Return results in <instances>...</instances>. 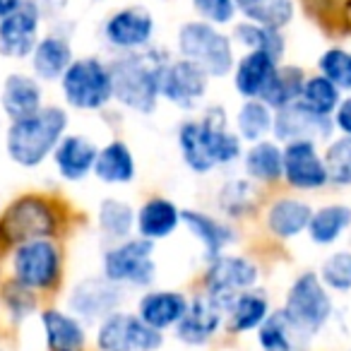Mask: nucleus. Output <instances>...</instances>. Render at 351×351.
<instances>
[{
  "label": "nucleus",
  "mask_w": 351,
  "mask_h": 351,
  "mask_svg": "<svg viewBox=\"0 0 351 351\" xmlns=\"http://www.w3.org/2000/svg\"><path fill=\"white\" fill-rule=\"evenodd\" d=\"M178 149L186 166L195 173H210L217 166H231L243 156V145L229 128L221 106L205 108L200 121H186L178 128Z\"/></svg>",
  "instance_id": "obj_1"
},
{
  "label": "nucleus",
  "mask_w": 351,
  "mask_h": 351,
  "mask_svg": "<svg viewBox=\"0 0 351 351\" xmlns=\"http://www.w3.org/2000/svg\"><path fill=\"white\" fill-rule=\"evenodd\" d=\"M169 53L159 49H142L123 53L108 63L113 99L135 113H152L159 104V84Z\"/></svg>",
  "instance_id": "obj_2"
},
{
  "label": "nucleus",
  "mask_w": 351,
  "mask_h": 351,
  "mask_svg": "<svg viewBox=\"0 0 351 351\" xmlns=\"http://www.w3.org/2000/svg\"><path fill=\"white\" fill-rule=\"evenodd\" d=\"M70 116L63 106H41L36 113L10 121L5 130V152L20 169H39L51 154L60 137L68 132Z\"/></svg>",
  "instance_id": "obj_3"
},
{
  "label": "nucleus",
  "mask_w": 351,
  "mask_h": 351,
  "mask_svg": "<svg viewBox=\"0 0 351 351\" xmlns=\"http://www.w3.org/2000/svg\"><path fill=\"white\" fill-rule=\"evenodd\" d=\"M60 226L56 202L39 193H25L0 212V255L32 239H53Z\"/></svg>",
  "instance_id": "obj_4"
},
{
  "label": "nucleus",
  "mask_w": 351,
  "mask_h": 351,
  "mask_svg": "<svg viewBox=\"0 0 351 351\" xmlns=\"http://www.w3.org/2000/svg\"><path fill=\"white\" fill-rule=\"evenodd\" d=\"M5 258L10 279L34 293L53 291L63 279V250L56 239H32L17 243L8 250Z\"/></svg>",
  "instance_id": "obj_5"
},
{
  "label": "nucleus",
  "mask_w": 351,
  "mask_h": 351,
  "mask_svg": "<svg viewBox=\"0 0 351 351\" xmlns=\"http://www.w3.org/2000/svg\"><path fill=\"white\" fill-rule=\"evenodd\" d=\"M176 46L181 58L200 65L210 77H226L234 70V41L205 20H193L178 29Z\"/></svg>",
  "instance_id": "obj_6"
},
{
  "label": "nucleus",
  "mask_w": 351,
  "mask_h": 351,
  "mask_svg": "<svg viewBox=\"0 0 351 351\" xmlns=\"http://www.w3.org/2000/svg\"><path fill=\"white\" fill-rule=\"evenodd\" d=\"M58 82L65 104L75 111H101L113 99L111 70L94 56L75 58Z\"/></svg>",
  "instance_id": "obj_7"
},
{
  "label": "nucleus",
  "mask_w": 351,
  "mask_h": 351,
  "mask_svg": "<svg viewBox=\"0 0 351 351\" xmlns=\"http://www.w3.org/2000/svg\"><path fill=\"white\" fill-rule=\"evenodd\" d=\"M282 311L308 339V337H315L330 322L335 306H332L330 289L322 284V279L315 272H303L289 287Z\"/></svg>",
  "instance_id": "obj_8"
},
{
  "label": "nucleus",
  "mask_w": 351,
  "mask_h": 351,
  "mask_svg": "<svg viewBox=\"0 0 351 351\" xmlns=\"http://www.w3.org/2000/svg\"><path fill=\"white\" fill-rule=\"evenodd\" d=\"M104 277L118 287H152L156 279L154 241L123 239L116 241L101 258Z\"/></svg>",
  "instance_id": "obj_9"
},
{
  "label": "nucleus",
  "mask_w": 351,
  "mask_h": 351,
  "mask_svg": "<svg viewBox=\"0 0 351 351\" xmlns=\"http://www.w3.org/2000/svg\"><path fill=\"white\" fill-rule=\"evenodd\" d=\"M97 346L99 351H156L164 346V335L142 322L137 313L116 311L99 320Z\"/></svg>",
  "instance_id": "obj_10"
},
{
  "label": "nucleus",
  "mask_w": 351,
  "mask_h": 351,
  "mask_svg": "<svg viewBox=\"0 0 351 351\" xmlns=\"http://www.w3.org/2000/svg\"><path fill=\"white\" fill-rule=\"evenodd\" d=\"M210 269H207V296L215 298L221 308H229V303L239 296L241 291H248L258 284L260 272L258 265L253 260L243 258V255H217L210 260Z\"/></svg>",
  "instance_id": "obj_11"
},
{
  "label": "nucleus",
  "mask_w": 351,
  "mask_h": 351,
  "mask_svg": "<svg viewBox=\"0 0 351 351\" xmlns=\"http://www.w3.org/2000/svg\"><path fill=\"white\" fill-rule=\"evenodd\" d=\"M207 89H210V75L200 65L193 63V60L178 58L169 60V65L164 68L159 97L166 99L169 104H173L176 108L193 111V108L200 106Z\"/></svg>",
  "instance_id": "obj_12"
},
{
  "label": "nucleus",
  "mask_w": 351,
  "mask_h": 351,
  "mask_svg": "<svg viewBox=\"0 0 351 351\" xmlns=\"http://www.w3.org/2000/svg\"><path fill=\"white\" fill-rule=\"evenodd\" d=\"M123 303V287L113 284L111 279L101 277H84L70 289L68 293V311L77 315L80 320L99 322L106 315L118 311Z\"/></svg>",
  "instance_id": "obj_13"
},
{
  "label": "nucleus",
  "mask_w": 351,
  "mask_h": 351,
  "mask_svg": "<svg viewBox=\"0 0 351 351\" xmlns=\"http://www.w3.org/2000/svg\"><path fill=\"white\" fill-rule=\"evenodd\" d=\"M282 176L296 191H320L330 183L325 161L311 140H291L282 149Z\"/></svg>",
  "instance_id": "obj_14"
},
{
  "label": "nucleus",
  "mask_w": 351,
  "mask_h": 351,
  "mask_svg": "<svg viewBox=\"0 0 351 351\" xmlns=\"http://www.w3.org/2000/svg\"><path fill=\"white\" fill-rule=\"evenodd\" d=\"M154 36V17L147 8L130 5L116 10L104 25V39L111 49L121 53H132L142 51L152 44Z\"/></svg>",
  "instance_id": "obj_15"
},
{
  "label": "nucleus",
  "mask_w": 351,
  "mask_h": 351,
  "mask_svg": "<svg viewBox=\"0 0 351 351\" xmlns=\"http://www.w3.org/2000/svg\"><path fill=\"white\" fill-rule=\"evenodd\" d=\"M41 17L44 15L32 0H25L17 10L3 17L0 20V56L12 60L29 58L39 41Z\"/></svg>",
  "instance_id": "obj_16"
},
{
  "label": "nucleus",
  "mask_w": 351,
  "mask_h": 351,
  "mask_svg": "<svg viewBox=\"0 0 351 351\" xmlns=\"http://www.w3.org/2000/svg\"><path fill=\"white\" fill-rule=\"evenodd\" d=\"M332 130H335V123H332L330 116H320V113L303 106L301 101H293L289 106L279 108L272 123V132L282 142L327 140L332 135Z\"/></svg>",
  "instance_id": "obj_17"
},
{
  "label": "nucleus",
  "mask_w": 351,
  "mask_h": 351,
  "mask_svg": "<svg viewBox=\"0 0 351 351\" xmlns=\"http://www.w3.org/2000/svg\"><path fill=\"white\" fill-rule=\"evenodd\" d=\"M97 152L99 147L94 145L92 137L80 135V132H65L51 154L56 173L65 183H82L94 171Z\"/></svg>",
  "instance_id": "obj_18"
},
{
  "label": "nucleus",
  "mask_w": 351,
  "mask_h": 351,
  "mask_svg": "<svg viewBox=\"0 0 351 351\" xmlns=\"http://www.w3.org/2000/svg\"><path fill=\"white\" fill-rule=\"evenodd\" d=\"M226 317V311L205 293L195 296L188 303L186 315L176 325V339L188 346H202L219 332L221 322Z\"/></svg>",
  "instance_id": "obj_19"
},
{
  "label": "nucleus",
  "mask_w": 351,
  "mask_h": 351,
  "mask_svg": "<svg viewBox=\"0 0 351 351\" xmlns=\"http://www.w3.org/2000/svg\"><path fill=\"white\" fill-rule=\"evenodd\" d=\"M46 351H84L87 349V327L77 315L60 308H44L39 313Z\"/></svg>",
  "instance_id": "obj_20"
},
{
  "label": "nucleus",
  "mask_w": 351,
  "mask_h": 351,
  "mask_svg": "<svg viewBox=\"0 0 351 351\" xmlns=\"http://www.w3.org/2000/svg\"><path fill=\"white\" fill-rule=\"evenodd\" d=\"M44 106V87L34 75L10 73L0 87V111L8 121L36 113Z\"/></svg>",
  "instance_id": "obj_21"
},
{
  "label": "nucleus",
  "mask_w": 351,
  "mask_h": 351,
  "mask_svg": "<svg viewBox=\"0 0 351 351\" xmlns=\"http://www.w3.org/2000/svg\"><path fill=\"white\" fill-rule=\"evenodd\" d=\"M279 60L265 51H248L234 65V87L243 99H263L272 82Z\"/></svg>",
  "instance_id": "obj_22"
},
{
  "label": "nucleus",
  "mask_w": 351,
  "mask_h": 351,
  "mask_svg": "<svg viewBox=\"0 0 351 351\" xmlns=\"http://www.w3.org/2000/svg\"><path fill=\"white\" fill-rule=\"evenodd\" d=\"M32 73L39 82H56L75 60L70 39L63 34H46L32 51Z\"/></svg>",
  "instance_id": "obj_23"
},
{
  "label": "nucleus",
  "mask_w": 351,
  "mask_h": 351,
  "mask_svg": "<svg viewBox=\"0 0 351 351\" xmlns=\"http://www.w3.org/2000/svg\"><path fill=\"white\" fill-rule=\"evenodd\" d=\"M188 303L191 301H188L186 293H181V291H171V289L149 291L137 301V315L149 327L164 332V330H169V327L178 325V320L186 315Z\"/></svg>",
  "instance_id": "obj_24"
},
{
  "label": "nucleus",
  "mask_w": 351,
  "mask_h": 351,
  "mask_svg": "<svg viewBox=\"0 0 351 351\" xmlns=\"http://www.w3.org/2000/svg\"><path fill=\"white\" fill-rule=\"evenodd\" d=\"M181 224V210L166 197H149L140 210L135 212V229L142 239L161 241L169 239Z\"/></svg>",
  "instance_id": "obj_25"
},
{
  "label": "nucleus",
  "mask_w": 351,
  "mask_h": 351,
  "mask_svg": "<svg viewBox=\"0 0 351 351\" xmlns=\"http://www.w3.org/2000/svg\"><path fill=\"white\" fill-rule=\"evenodd\" d=\"M181 224L195 236L197 243H202L207 260H215L217 255H221L236 241V234L229 224L205 215V212L181 210Z\"/></svg>",
  "instance_id": "obj_26"
},
{
  "label": "nucleus",
  "mask_w": 351,
  "mask_h": 351,
  "mask_svg": "<svg viewBox=\"0 0 351 351\" xmlns=\"http://www.w3.org/2000/svg\"><path fill=\"white\" fill-rule=\"evenodd\" d=\"M94 176L104 186H128L135 178V156L123 140H111L97 152Z\"/></svg>",
  "instance_id": "obj_27"
},
{
  "label": "nucleus",
  "mask_w": 351,
  "mask_h": 351,
  "mask_svg": "<svg viewBox=\"0 0 351 351\" xmlns=\"http://www.w3.org/2000/svg\"><path fill=\"white\" fill-rule=\"evenodd\" d=\"M311 205L296 197H282V200L272 202L267 210V229L272 231L277 239H296L298 234L308 229L311 221Z\"/></svg>",
  "instance_id": "obj_28"
},
{
  "label": "nucleus",
  "mask_w": 351,
  "mask_h": 351,
  "mask_svg": "<svg viewBox=\"0 0 351 351\" xmlns=\"http://www.w3.org/2000/svg\"><path fill=\"white\" fill-rule=\"evenodd\" d=\"M269 315V301L263 291H241L226 308V320H229V332L243 335V332L258 330Z\"/></svg>",
  "instance_id": "obj_29"
},
{
  "label": "nucleus",
  "mask_w": 351,
  "mask_h": 351,
  "mask_svg": "<svg viewBox=\"0 0 351 351\" xmlns=\"http://www.w3.org/2000/svg\"><path fill=\"white\" fill-rule=\"evenodd\" d=\"M349 226H351V207L335 202V205H325L313 212L306 231L315 245H332L341 239V234Z\"/></svg>",
  "instance_id": "obj_30"
},
{
  "label": "nucleus",
  "mask_w": 351,
  "mask_h": 351,
  "mask_svg": "<svg viewBox=\"0 0 351 351\" xmlns=\"http://www.w3.org/2000/svg\"><path fill=\"white\" fill-rule=\"evenodd\" d=\"M234 3L236 10L248 22L272 27V29H284L287 25H291L296 12L293 0H234Z\"/></svg>",
  "instance_id": "obj_31"
},
{
  "label": "nucleus",
  "mask_w": 351,
  "mask_h": 351,
  "mask_svg": "<svg viewBox=\"0 0 351 351\" xmlns=\"http://www.w3.org/2000/svg\"><path fill=\"white\" fill-rule=\"evenodd\" d=\"M245 173L260 183H277L282 178V147L269 140H258L243 154Z\"/></svg>",
  "instance_id": "obj_32"
},
{
  "label": "nucleus",
  "mask_w": 351,
  "mask_h": 351,
  "mask_svg": "<svg viewBox=\"0 0 351 351\" xmlns=\"http://www.w3.org/2000/svg\"><path fill=\"white\" fill-rule=\"evenodd\" d=\"M303 339L306 337L293 327L284 311L269 313L258 327V341L263 351H298Z\"/></svg>",
  "instance_id": "obj_33"
},
{
  "label": "nucleus",
  "mask_w": 351,
  "mask_h": 351,
  "mask_svg": "<svg viewBox=\"0 0 351 351\" xmlns=\"http://www.w3.org/2000/svg\"><path fill=\"white\" fill-rule=\"evenodd\" d=\"M97 224H99V231H101V234L106 236V241H111V243L130 239L132 229H135V210H132L125 200L104 197L97 210Z\"/></svg>",
  "instance_id": "obj_34"
},
{
  "label": "nucleus",
  "mask_w": 351,
  "mask_h": 351,
  "mask_svg": "<svg viewBox=\"0 0 351 351\" xmlns=\"http://www.w3.org/2000/svg\"><path fill=\"white\" fill-rule=\"evenodd\" d=\"M234 41H239L243 49L248 51H265L272 58L282 60L284 51H287V41L282 36V29H272V27L255 25V22H239L234 27Z\"/></svg>",
  "instance_id": "obj_35"
},
{
  "label": "nucleus",
  "mask_w": 351,
  "mask_h": 351,
  "mask_svg": "<svg viewBox=\"0 0 351 351\" xmlns=\"http://www.w3.org/2000/svg\"><path fill=\"white\" fill-rule=\"evenodd\" d=\"M274 113L263 99H245L243 106L236 113V135L241 140L258 142L265 140L267 132H272Z\"/></svg>",
  "instance_id": "obj_36"
},
{
  "label": "nucleus",
  "mask_w": 351,
  "mask_h": 351,
  "mask_svg": "<svg viewBox=\"0 0 351 351\" xmlns=\"http://www.w3.org/2000/svg\"><path fill=\"white\" fill-rule=\"evenodd\" d=\"M303 82H306V75H303L301 68H296V65H279L272 82H269L267 92L263 94V101L267 104L269 108L279 111V108L289 106V104L301 99Z\"/></svg>",
  "instance_id": "obj_37"
},
{
  "label": "nucleus",
  "mask_w": 351,
  "mask_h": 351,
  "mask_svg": "<svg viewBox=\"0 0 351 351\" xmlns=\"http://www.w3.org/2000/svg\"><path fill=\"white\" fill-rule=\"evenodd\" d=\"M0 306L5 311V315L10 317L12 325H22L27 322L39 308V296L32 289L17 284L15 279H3L0 282Z\"/></svg>",
  "instance_id": "obj_38"
},
{
  "label": "nucleus",
  "mask_w": 351,
  "mask_h": 351,
  "mask_svg": "<svg viewBox=\"0 0 351 351\" xmlns=\"http://www.w3.org/2000/svg\"><path fill=\"white\" fill-rule=\"evenodd\" d=\"M298 101L311 108V111L320 113V116H332L335 108L339 106L341 94L325 75H313V77H306V82H303Z\"/></svg>",
  "instance_id": "obj_39"
},
{
  "label": "nucleus",
  "mask_w": 351,
  "mask_h": 351,
  "mask_svg": "<svg viewBox=\"0 0 351 351\" xmlns=\"http://www.w3.org/2000/svg\"><path fill=\"white\" fill-rule=\"evenodd\" d=\"M325 169L330 183L339 188H351V137L332 140L325 149Z\"/></svg>",
  "instance_id": "obj_40"
},
{
  "label": "nucleus",
  "mask_w": 351,
  "mask_h": 351,
  "mask_svg": "<svg viewBox=\"0 0 351 351\" xmlns=\"http://www.w3.org/2000/svg\"><path fill=\"white\" fill-rule=\"evenodd\" d=\"M221 210L231 217H243L258 202V191L248 178H231L219 193Z\"/></svg>",
  "instance_id": "obj_41"
},
{
  "label": "nucleus",
  "mask_w": 351,
  "mask_h": 351,
  "mask_svg": "<svg viewBox=\"0 0 351 351\" xmlns=\"http://www.w3.org/2000/svg\"><path fill=\"white\" fill-rule=\"evenodd\" d=\"M320 75H325L339 92H351V51L327 49L317 60Z\"/></svg>",
  "instance_id": "obj_42"
},
{
  "label": "nucleus",
  "mask_w": 351,
  "mask_h": 351,
  "mask_svg": "<svg viewBox=\"0 0 351 351\" xmlns=\"http://www.w3.org/2000/svg\"><path fill=\"white\" fill-rule=\"evenodd\" d=\"M317 277L332 291H351V250H337L327 255Z\"/></svg>",
  "instance_id": "obj_43"
},
{
  "label": "nucleus",
  "mask_w": 351,
  "mask_h": 351,
  "mask_svg": "<svg viewBox=\"0 0 351 351\" xmlns=\"http://www.w3.org/2000/svg\"><path fill=\"white\" fill-rule=\"evenodd\" d=\"M193 10L200 15V20L210 25H229L236 17V3L234 0H191Z\"/></svg>",
  "instance_id": "obj_44"
},
{
  "label": "nucleus",
  "mask_w": 351,
  "mask_h": 351,
  "mask_svg": "<svg viewBox=\"0 0 351 351\" xmlns=\"http://www.w3.org/2000/svg\"><path fill=\"white\" fill-rule=\"evenodd\" d=\"M335 128L344 137H351V97L341 99L339 106L335 108Z\"/></svg>",
  "instance_id": "obj_45"
},
{
  "label": "nucleus",
  "mask_w": 351,
  "mask_h": 351,
  "mask_svg": "<svg viewBox=\"0 0 351 351\" xmlns=\"http://www.w3.org/2000/svg\"><path fill=\"white\" fill-rule=\"evenodd\" d=\"M32 3L39 8L41 15H56V12L63 10L68 0H32Z\"/></svg>",
  "instance_id": "obj_46"
},
{
  "label": "nucleus",
  "mask_w": 351,
  "mask_h": 351,
  "mask_svg": "<svg viewBox=\"0 0 351 351\" xmlns=\"http://www.w3.org/2000/svg\"><path fill=\"white\" fill-rule=\"evenodd\" d=\"M22 3H25V0H0V20L5 15H10L12 10H17Z\"/></svg>",
  "instance_id": "obj_47"
},
{
  "label": "nucleus",
  "mask_w": 351,
  "mask_h": 351,
  "mask_svg": "<svg viewBox=\"0 0 351 351\" xmlns=\"http://www.w3.org/2000/svg\"><path fill=\"white\" fill-rule=\"evenodd\" d=\"M0 351H8V349H5V346H0Z\"/></svg>",
  "instance_id": "obj_48"
}]
</instances>
